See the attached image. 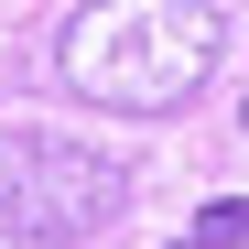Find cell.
<instances>
[{"label":"cell","instance_id":"2","mask_svg":"<svg viewBox=\"0 0 249 249\" xmlns=\"http://www.w3.org/2000/svg\"><path fill=\"white\" fill-rule=\"evenodd\" d=\"M130 217V174L108 152H76L54 130H0V238L22 249H65Z\"/></svg>","mask_w":249,"mask_h":249},{"label":"cell","instance_id":"4","mask_svg":"<svg viewBox=\"0 0 249 249\" xmlns=\"http://www.w3.org/2000/svg\"><path fill=\"white\" fill-rule=\"evenodd\" d=\"M174 249H206V238H174Z\"/></svg>","mask_w":249,"mask_h":249},{"label":"cell","instance_id":"3","mask_svg":"<svg viewBox=\"0 0 249 249\" xmlns=\"http://www.w3.org/2000/svg\"><path fill=\"white\" fill-rule=\"evenodd\" d=\"M195 238H206V249H238V238H249V195H228V206H195Z\"/></svg>","mask_w":249,"mask_h":249},{"label":"cell","instance_id":"1","mask_svg":"<svg viewBox=\"0 0 249 249\" xmlns=\"http://www.w3.org/2000/svg\"><path fill=\"white\" fill-rule=\"evenodd\" d=\"M228 54V22L206 0H87L65 22V87L87 108H119V119H162L184 108Z\"/></svg>","mask_w":249,"mask_h":249},{"label":"cell","instance_id":"5","mask_svg":"<svg viewBox=\"0 0 249 249\" xmlns=\"http://www.w3.org/2000/svg\"><path fill=\"white\" fill-rule=\"evenodd\" d=\"M238 119H249V108H238Z\"/></svg>","mask_w":249,"mask_h":249}]
</instances>
